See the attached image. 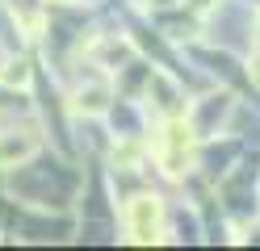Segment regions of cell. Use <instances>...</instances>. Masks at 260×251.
<instances>
[{"label": "cell", "mask_w": 260, "mask_h": 251, "mask_svg": "<svg viewBox=\"0 0 260 251\" xmlns=\"http://www.w3.org/2000/svg\"><path fill=\"white\" fill-rule=\"evenodd\" d=\"M122 226L130 243H159L164 239V201L155 193H135L122 205Z\"/></svg>", "instance_id": "1"}, {"label": "cell", "mask_w": 260, "mask_h": 251, "mask_svg": "<svg viewBox=\"0 0 260 251\" xmlns=\"http://www.w3.org/2000/svg\"><path fill=\"white\" fill-rule=\"evenodd\" d=\"M155 159L164 167L168 176H181L189 172V159H193V126L185 117H168L164 130H159L155 138Z\"/></svg>", "instance_id": "2"}, {"label": "cell", "mask_w": 260, "mask_h": 251, "mask_svg": "<svg viewBox=\"0 0 260 251\" xmlns=\"http://www.w3.org/2000/svg\"><path fill=\"white\" fill-rule=\"evenodd\" d=\"M38 130L34 126H17V130H0V167H17L25 159H34L38 155Z\"/></svg>", "instance_id": "3"}, {"label": "cell", "mask_w": 260, "mask_h": 251, "mask_svg": "<svg viewBox=\"0 0 260 251\" xmlns=\"http://www.w3.org/2000/svg\"><path fill=\"white\" fill-rule=\"evenodd\" d=\"M92 59H96V67H105V71H118V67L122 63H130V59H135V46H130L126 38H118V42H96L92 46Z\"/></svg>", "instance_id": "4"}, {"label": "cell", "mask_w": 260, "mask_h": 251, "mask_svg": "<svg viewBox=\"0 0 260 251\" xmlns=\"http://www.w3.org/2000/svg\"><path fill=\"white\" fill-rule=\"evenodd\" d=\"M76 109L80 113H105L109 109V88H105V84H96V88H80L76 92Z\"/></svg>", "instance_id": "5"}, {"label": "cell", "mask_w": 260, "mask_h": 251, "mask_svg": "<svg viewBox=\"0 0 260 251\" xmlns=\"http://www.w3.org/2000/svg\"><path fill=\"white\" fill-rule=\"evenodd\" d=\"M0 84H5V88H25L29 84V63L25 59H9L0 67Z\"/></svg>", "instance_id": "6"}, {"label": "cell", "mask_w": 260, "mask_h": 251, "mask_svg": "<svg viewBox=\"0 0 260 251\" xmlns=\"http://www.w3.org/2000/svg\"><path fill=\"white\" fill-rule=\"evenodd\" d=\"M185 5H189L193 13H206V9H214V5H218V0H185Z\"/></svg>", "instance_id": "7"}]
</instances>
